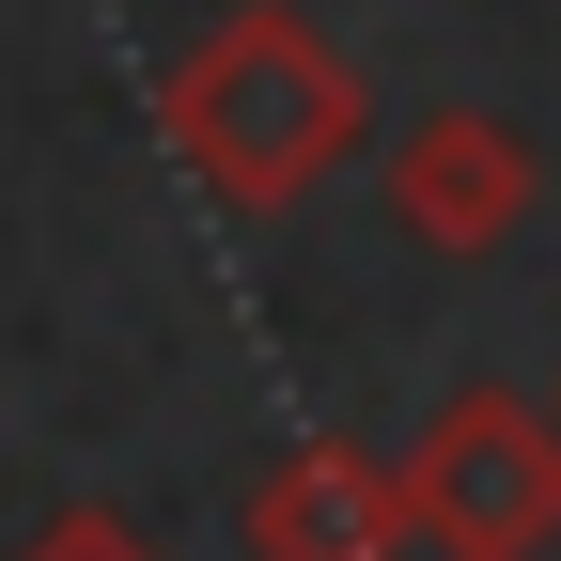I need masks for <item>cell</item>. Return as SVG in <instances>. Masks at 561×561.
I'll return each instance as SVG.
<instances>
[{
  "mask_svg": "<svg viewBox=\"0 0 561 561\" xmlns=\"http://www.w3.org/2000/svg\"><path fill=\"white\" fill-rule=\"evenodd\" d=\"M157 140L187 157L203 203L280 219V203H312V187L375 140V94H359V62H343L297 0H234L203 47H172V79H157Z\"/></svg>",
  "mask_w": 561,
  "mask_h": 561,
  "instance_id": "6da1fadb",
  "label": "cell"
},
{
  "mask_svg": "<svg viewBox=\"0 0 561 561\" xmlns=\"http://www.w3.org/2000/svg\"><path fill=\"white\" fill-rule=\"evenodd\" d=\"M375 203H390V234L405 250H437V265H483V250H515L530 234V203H546V157L500 125V110H421L390 157H375Z\"/></svg>",
  "mask_w": 561,
  "mask_h": 561,
  "instance_id": "3957f363",
  "label": "cell"
},
{
  "mask_svg": "<svg viewBox=\"0 0 561 561\" xmlns=\"http://www.w3.org/2000/svg\"><path fill=\"white\" fill-rule=\"evenodd\" d=\"M16 561H172L157 530H140V515H110V500H79V515H47Z\"/></svg>",
  "mask_w": 561,
  "mask_h": 561,
  "instance_id": "5b68a950",
  "label": "cell"
},
{
  "mask_svg": "<svg viewBox=\"0 0 561 561\" xmlns=\"http://www.w3.org/2000/svg\"><path fill=\"white\" fill-rule=\"evenodd\" d=\"M405 515H421L437 561H546L561 546V405L453 390L405 437Z\"/></svg>",
  "mask_w": 561,
  "mask_h": 561,
  "instance_id": "7a4b0ae2",
  "label": "cell"
},
{
  "mask_svg": "<svg viewBox=\"0 0 561 561\" xmlns=\"http://www.w3.org/2000/svg\"><path fill=\"white\" fill-rule=\"evenodd\" d=\"M234 546H250V561H405L421 515H405V468H390V453L312 437V453H280L250 500H234Z\"/></svg>",
  "mask_w": 561,
  "mask_h": 561,
  "instance_id": "277c9868",
  "label": "cell"
},
{
  "mask_svg": "<svg viewBox=\"0 0 561 561\" xmlns=\"http://www.w3.org/2000/svg\"><path fill=\"white\" fill-rule=\"evenodd\" d=\"M546 405H561V390H546Z\"/></svg>",
  "mask_w": 561,
  "mask_h": 561,
  "instance_id": "8992f818",
  "label": "cell"
}]
</instances>
